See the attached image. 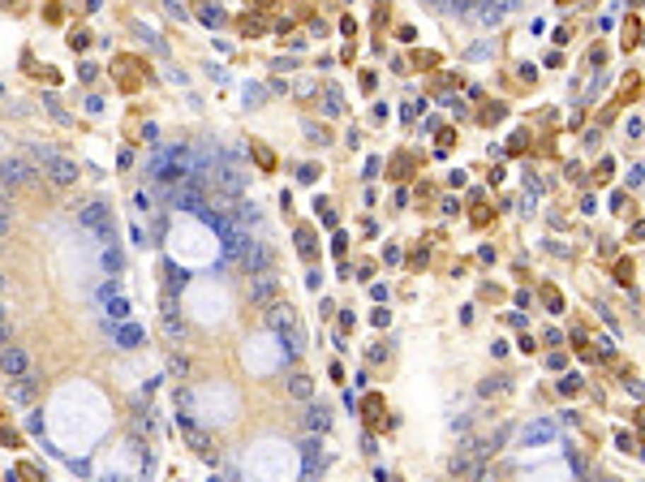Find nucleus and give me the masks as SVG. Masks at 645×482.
<instances>
[{"label": "nucleus", "instance_id": "f257e3e1", "mask_svg": "<svg viewBox=\"0 0 645 482\" xmlns=\"http://www.w3.org/2000/svg\"><path fill=\"white\" fill-rule=\"evenodd\" d=\"M26 159H30V168H35V173H43L52 185H74V181H78V164H74L69 155L52 151V147H30V151H26Z\"/></svg>", "mask_w": 645, "mask_h": 482}, {"label": "nucleus", "instance_id": "f03ea898", "mask_svg": "<svg viewBox=\"0 0 645 482\" xmlns=\"http://www.w3.org/2000/svg\"><path fill=\"white\" fill-rule=\"evenodd\" d=\"M78 220L99 237V241H117V224H112V211H108L103 202H82L78 207Z\"/></svg>", "mask_w": 645, "mask_h": 482}, {"label": "nucleus", "instance_id": "7ed1b4c3", "mask_svg": "<svg viewBox=\"0 0 645 482\" xmlns=\"http://www.w3.org/2000/svg\"><path fill=\"white\" fill-rule=\"evenodd\" d=\"M237 263H241V272H245V276L267 272V267H272V250H267V241H262V237H245V246H241Z\"/></svg>", "mask_w": 645, "mask_h": 482}, {"label": "nucleus", "instance_id": "20e7f679", "mask_svg": "<svg viewBox=\"0 0 645 482\" xmlns=\"http://www.w3.org/2000/svg\"><path fill=\"white\" fill-rule=\"evenodd\" d=\"M177 426H181V440H185V444H190V448H194L202 461H215V444H211V435L202 431L198 422H190L185 413H177Z\"/></svg>", "mask_w": 645, "mask_h": 482}, {"label": "nucleus", "instance_id": "39448f33", "mask_svg": "<svg viewBox=\"0 0 645 482\" xmlns=\"http://www.w3.org/2000/svg\"><path fill=\"white\" fill-rule=\"evenodd\" d=\"M276 293H280V276L272 272V267L250 276V302H254V306H272V302H276Z\"/></svg>", "mask_w": 645, "mask_h": 482}, {"label": "nucleus", "instance_id": "423d86ee", "mask_svg": "<svg viewBox=\"0 0 645 482\" xmlns=\"http://www.w3.org/2000/svg\"><path fill=\"white\" fill-rule=\"evenodd\" d=\"M30 164L22 155H0V185H9V190H18V185H26L30 181Z\"/></svg>", "mask_w": 645, "mask_h": 482}, {"label": "nucleus", "instance_id": "0eeeda50", "mask_svg": "<svg viewBox=\"0 0 645 482\" xmlns=\"http://www.w3.org/2000/svg\"><path fill=\"white\" fill-rule=\"evenodd\" d=\"M477 469H482V461H477V452H473V440H469V444H465V448H460V452L448 461V474H452L456 482H473V474H477Z\"/></svg>", "mask_w": 645, "mask_h": 482}, {"label": "nucleus", "instance_id": "6e6552de", "mask_svg": "<svg viewBox=\"0 0 645 482\" xmlns=\"http://www.w3.org/2000/svg\"><path fill=\"white\" fill-rule=\"evenodd\" d=\"M555 435H559V422L542 418V422H529L525 431H521V444H525V448H542V444H551Z\"/></svg>", "mask_w": 645, "mask_h": 482}, {"label": "nucleus", "instance_id": "1a4fd4ad", "mask_svg": "<svg viewBox=\"0 0 645 482\" xmlns=\"http://www.w3.org/2000/svg\"><path fill=\"white\" fill-rule=\"evenodd\" d=\"M512 435H516V426H508V422H504V426H495V431H491L487 440H473V452H477V461L495 457V452H499V448H504V444H508Z\"/></svg>", "mask_w": 645, "mask_h": 482}, {"label": "nucleus", "instance_id": "9d476101", "mask_svg": "<svg viewBox=\"0 0 645 482\" xmlns=\"http://www.w3.org/2000/svg\"><path fill=\"white\" fill-rule=\"evenodd\" d=\"M0 370H5L9 379H18V374H26V370H30V357H26V349L9 340V345H5V353H0Z\"/></svg>", "mask_w": 645, "mask_h": 482}, {"label": "nucleus", "instance_id": "9b49d317", "mask_svg": "<svg viewBox=\"0 0 645 482\" xmlns=\"http://www.w3.org/2000/svg\"><path fill=\"white\" fill-rule=\"evenodd\" d=\"M465 18H477L482 26H495L504 18V9L495 5V0H465Z\"/></svg>", "mask_w": 645, "mask_h": 482}, {"label": "nucleus", "instance_id": "f8f14e48", "mask_svg": "<svg viewBox=\"0 0 645 482\" xmlns=\"http://www.w3.org/2000/svg\"><path fill=\"white\" fill-rule=\"evenodd\" d=\"M267 323H272V332H280V328L297 323V310L289 302H272V306H267Z\"/></svg>", "mask_w": 645, "mask_h": 482}, {"label": "nucleus", "instance_id": "ddd939ff", "mask_svg": "<svg viewBox=\"0 0 645 482\" xmlns=\"http://www.w3.org/2000/svg\"><path fill=\"white\" fill-rule=\"evenodd\" d=\"M35 388H39L35 370H26V374H18V379L9 384V401H30V396H35Z\"/></svg>", "mask_w": 645, "mask_h": 482}, {"label": "nucleus", "instance_id": "4468645a", "mask_svg": "<svg viewBox=\"0 0 645 482\" xmlns=\"http://www.w3.org/2000/svg\"><path fill=\"white\" fill-rule=\"evenodd\" d=\"M280 336H284V345H289V357H297V353L306 349V328H301V323H289V328H280Z\"/></svg>", "mask_w": 645, "mask_h": 482}, {"label": "nucleus", "instance_id": "2eb2a0df", "mask_svg": "<svg viewBox=\"0 0 645 482\" xmlns=\"http://www.w3.org/2000/svg\"><path fill=\"white\" fill-rule=\"evenodd\" d=\"M306 426H310V431H327V426H332L327 405H310V409H306Z\"/></svg>", "mask_w": 645, "mask_h": 482}, {"label": "nucleus", "instance_id": "dca6fc26", "mask_svg": "<svg viewBox=\"0 0 645 482\" xmlns=\"http://www.w3.org/2000/svg\"><path fill=\"white\" fill-rule=\"evenodd\" d=\"M289 396L310 401V396H314V379H310V374H293V379H289Z\"/></svg>", "mask_w": 645, "mask_h": 482}, {"label": "nucleus", "instance_id": "f3484780", "mask_svg": "<svg viewBox=\"0 0 645 482\" xmlns=\"http://www.w3.org/2000/svg\"><path fill=\"white\" fill-rule=\"evenodd\" d=\"M117 340H121L125 349H134V345L142 340V328H134V323H121V328H117Z\"/></svg>", "mask_w": 645, "mask_h": 482}, {"label": "nucleus", "instance_id": "a211bd4d", "mask_svg": "<svg viewBox=\"0 0 645 482\" xmlns=\"http://www.w3.org/2000/svg\"><path fill=\"white\" fill-rule=\"evenodd\" d=\"M426 9H435V13H465V0H426Z\"/></svg>", "mask_w": 645, "mask_h": 482}, {"label": "nucleus", "instance_id": "6ab92c4d", "mask_svg": "<svg viewBox=\"0 0 645 482\" xmlns=\"http://www.w3.org/2000/svg\"><path fill=\"white\" fill-rule=\"evenodd\" d=\"M322 99H327V103H322V108H327V117H336V113L344 108V103H340V86H322Z\"/></svg>", "mask_w": 645, "mask_h": 482}, {"label": "nucleus", "instance_id": "aec40b11", "mask_svg": "<svg viewBox=\"0 0 645 482\" xmlns=\"http://www.w3.org/2000/svg\"><path fill=\"white\" fill-rule=\"evenodd\" d=\"M108 314H112V319H125V314H129V302H125V297H117L112 289H108Z\"/></svg>", "mask_w": 645, "mask_h": 482}, {"label": "nucleus", "instance_id": "412c9836", "mask_svg": "<svg viewBox=\"0 0 645 482\" xmlns=\"http://www.w3.org/2000/svg\"><path fill=\"white\" fill-rule=\"evenodd\" d=\"M297 250H301L306 258L314 254V233H310V229H297Z\"/></svg>", "mask_w": 645, "mask_h": 482}, {"label": "nucleus", "instance_id": "4be33fe9", "mask_svg": "<svg viewBox=\"0 0 645 482\" xmlns=\"http://www.w3.org/2000/svg\"><path fill=\"white\" fill-rule=\"evenodd\" d=\"M262 99H267V91L250 82V86H245V103H250V108H262Z\"/></svg>", "mask_w": 645, "mask_h": 482}, {"label": "nucleus", "instance_id": "5701e85b", "mask_svg": "<svg viewBox=\"0 0 645 482\" xmlns=\"http://www.w3.org/2000/svg\"><path fill=\"white\" fill-rule=\"evenodd\" d=\"M250 151H254V159H258L262 168H276V159H272V151H267V147H250Z\"/></svg>", "mask_w": 645, "mask_h": 482}, {"label": "nucleus", "instance_id": "b1692460", "mask_svg": "<svg viewBox=\"0 0 645 482\" xmlns=\"http://www.w3.org/2000/svg\"><path fill=\"white\" fill-rule=\"evenodd\" d=\"M43 103H47V113H52V117H57L61 125H69V113L61 108V103H57V99H43Z\"/></svg>", "mask_w": 645, "mask_h": 482}, {"label": "nucleus", "instance_id": "393cba45", "mask_svg": "<svg viewBox=\"0 0 645 482\" xmlns=\"http://www.w3.org/2000/svg\"><path fill=\"white\" fill-rule=\"evenodd\" d=\"M504 388H508L504 379H487V384H482V396H491V392H504Z\"/></svg>", "mask_w": 645, "mask_h": 482}, {"label": "nucleus", "instance_id": "a878e982", "mask_svg": "<svg viewBox=\"0 0 645 482\" xmlns=\"http://www.w3.org/2000/svg\"><path fill=\"white\" fill-rule=\"evenodd\" d=\"M103 263L112 267V272H121V254H117V250H108V254H103Z\"/></svg>", "mask_w": 645, "mask_h": 482}, {"label": "nucleus", "instance_id": "bb28decb", "mask_svg": "<svg viewBox=\"0 0 645 482\" xmlns=\"http://www.w3.org/2000/svg\"><path fill=\"white\" fill-rule=\"evenodd\" d=\"M22 478H30V482H47V478H43L39 469H30V465H22Z\"/></svg>", "mask_w": 645, "mask_h": 482}, {"label": "nucleus", "instance_id": "cd10ccee", "mask_svg": "<svg viewBox=\"0 0 645 482\" xmlns=\"http://www.w3.org/2000/svg\"><path fill=\"white\" fill-rule=\"evenodd\" d=\"M9 233V207H0V237Z\"/></svg>", "mask_w": 645, "mask_h": 482}, {"label": "nucleus", "instance_id": "c85d7f7f", "mask_svg": "<svg viewBox=\"0 0 645 482\" xmlns=\"http://www.w3.org/2000/svg\"><path fill=\"white\" fill-rule=\"evenodd\" d=\"M5 289H9V280H5V272H0V297H5Z\"/></svg>", "mask_w": 645, "mask_h": 482}, {"label": "nucleus", "instance_id": "c756f323", "mask_svg": "<svg viewBox=\"0 0 645 482\" xmlns=\"http://www.w3.org/2000/svg\"><path fill=\"white\" fill-rule=\"evenodd\" d=\"M0 250H5V237H0Z\"/></svg>", "mask_w": 645, "mask_h": 482}, {"label": "nucleus", "instance_id": "7c9ffc66", "mask_svg": "<svg viewBox=\"0 0 645 482\" xmlns=\"http://www.w3.org/2000/svg\"><path fill=\"white\" fill-rule=\"evenodd\" d=\"M211 482H220V478H211Z\"/></svg>", "mask_w": 645, "mask_h": 482}]
</instances>
